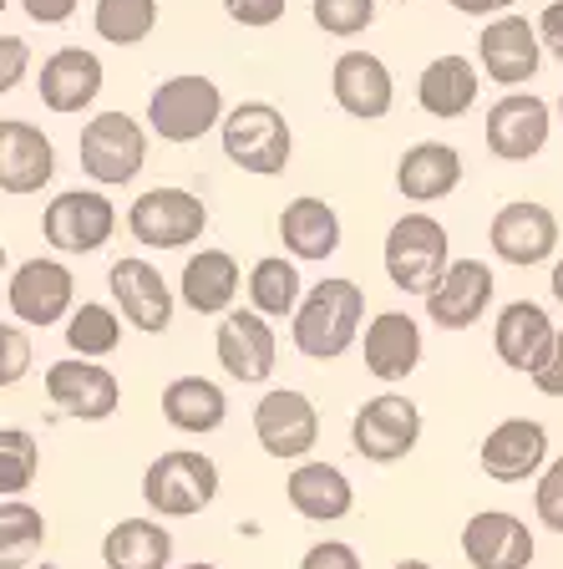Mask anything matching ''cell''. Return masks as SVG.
Instances as JSON below:
<instances>
[{"label": "cell", "instance_id": "6da1fadb", "mask_svg": "<svg viewBox=\"0 0 563 569\" xmlns=\"http://www.w3.org/2000/svg\"><path fill=\"white\" fill-rule=\"evenodd\" d=\"M365 326V290L345 274H325L320 284H310L300 306L290 316V341L310 361H341Z\"/></svg>", "mask_w": 563, "mask_h": 569}, {"label": "cell", "instance_id": "7a4b0ae2", "mask_svg": "<svg viewBox=\"0 0 563 569\" xmlns=\"http://www.w3.org/2000/svg\"><path fill=\"white\" fill-rule=\"evenodd\" d=\"M219 138H223V158L239 168V173H254V178H274L290 168L294 153V128L274 102H239L223 112L219 122Z\"/></svg>", "mask_w": 563, "mask_h": 569}, {"label": "cell", "instance_id": "3957f363", "mask_svg": "<svg viewBox=\"0 0 563 569\" xmlns=\"http://www.w3.org/2000/svg\"><path fill=\"white\" fill-rule=\"evenodd\" d=\"M219 498V462L209 452H158L148 468H142V503L158 513V519H193Z\"/></svg>", "mask_w": 563, "mask_h": 569}, {"label": "cell", "instance_id": "277c9868", "mask_svg": "<svg viewBox=\"0 0 563 569\" xmlns=\"http://www.w3.org/2000/svg\"><path fill=\"white\" fill-rule=\"evenodd\" d=\"M452 239H446L442 219H432V213L411 209L401 213L396 224L386 229V249H381V260H386V280L396 284V290H406V296H426L436 280H442V270L452 264Z\"/></svg>", "mask_w": 563, "mask_h": 569}, {"label": "cell", "instance_id": "5b68a950", "mask_svg": "<svg viewBox=\"0 0 563 569\" xmlns=\"http://www.w3.org/2000/svg\"><path fill=\"white\" fill-rule=\"evenodd\" d=\"M77 158L97 189H122L148 163V122L128 118V112H97L77 138Z\"/></svg>", "mask_w": 563, "mask_h": 569}, {"label": "cell", "instance_id": "8992f818", "mask_svg": "<svg viewBox=\"0 0 563 569\" xmlns=\"http://www.w3.org/2000/svg\"><path fill=\"white\" fill-rule=\"evenodd\" d=\"M223 122V92L213 77L203 71H183V77H168L153 87L148 97V128L163 142H199L203 132H213Z\"/></svg>", "mask_w": 563, "mask_h": 569}, {"label": "cell", "instance_id": "52a82bcc", "mask_svg": "<svg viewBox=\"0 0 563 569\" xmlns=\"http://www.w3.org/2000/svg\"><path fill=\"white\" fill-rule=\"evenodd\" d=\"M203 229H209V203L178 183H158V189L138 193L128 209V234L142 249H193Z\"/></svg>", "mask_w": 563, "mask_h": 569}, {"label": "cell", "instance_id": "ba28073f", "mask_svg": "<svg viewBox=\"0 0 563 569\" xmlns=\"http://www.w3.org/2000/svg\"><path fill=\"white\" fill-rule=\"evenodd\" d=\"M6 306H11V316L21 320V326L51 331V326H61V320L71 316V306H77V274H71V264L57 260V254H31V260H21L11 270V280H6Z\"/></svg>", "mask_w": 563, "mask_h": 569}, {"label": "cell", "instance_id": "9c48e42d", "mask_svg": "<svg viewBox=\"0 0 563 569\" xmlns=\"http://www.w3.org/2000/svg\"><path fill=\"white\" fill-rule=\"evenodd\" d=\"M41 234H47V244L57 254H97L118 234V203L102 189H67L47 203Z\"/></svg>", "mask_w": 563, "mask_h": 569}, {"label": "cell", "instance_id": "30bf717a", "mask_svg": "<svg viewBox=\"0 0 563 569\" xmlns=\"http://www.w3.org/2000/svg\"><path fill=\"white\" fill-rule=\"evenodd\" d=\"M47 402L57 407L71 422H107V417L122 407V381L118 371H107L102 361H87V356H61L51 361L47 377Z\"/></svg>", "mask_w": 563, "mask_h": 569}, {"label": "cell", "instance_id": "8fae6325", "mask_svg": "<svg viewBox=\"0 0 563 569\" xmlns=\"http://www.w3.org/2000/svg\"><path fill=\"white\" fill-rule=\"evenodd\" d=\"M351 442L365 462H401L422 442V407L401 397V391H381L371 402L355 407L351 417Z\"/></svg>", "mask_w": 563, "mask_h": 569}, {"label": "cell", "instance_id": "7c38bea8", "mask_svg": "<svg viewBox=\"0 0 563 569\" xmlns=\"http://www.w3.org/2000/svg\"><path fill=\"white\" fill-rule=\"evenodd\" d=\"M107 290H112V306H118V316L128 320L132 331L163 336L168 326H173L178 290L163 280V270L148 264L142 254H122V260L107 270Z\"/></svg>", "mask_w": 563, "mask_h": 569}, {"label": "cell", "instance_id": "4fadbf2b", "mask_svg": "<svg viewBox=\"0 0 563 569\" xmlns=\"http://www.w3.org/2000/svg\"><path fill=\"white\" fill-rule=\"evenodd\" d=\"M254 438L259 448L280 462H300L305 452H315L320 442V412L305 391L294 387H274L259 397L254 407Z\"/></svg>", "mask_w": 563, "mask_h": 569}, {"label": "cell", "instance_id": "5bb4252c", "mask_svg": "<svg viewBox=\"0 0 563 569\" xmlns=\"http://www.w3.org/2000/svg\"><path fill=\"white\" fill-rule=\"evenodd\" d=\"M213 356L219 367L234 381L254 387V381H270L274 361H280V341H274V326L259 310L234 306L219 316V331H213Z\"/></svg>", "mask_w": 563, "mask_h": 569}, {"label": "cell", "instance_id": "9a60e30c", "mask_svg": "<svg viewBox=\"0 0 563 569\" xmlns=\"http://www.w3.org/2000/svg\"><path fill=\"white\" fill-rule=\"evenodd\" d=\"M539 67H543L539 26H529L513 11L487 16V26H482V36H477V71H487V82L523 87L539 77Z\"/></svg>", "mask_w": 563, "mask_h": 569}, {"label": "cell", "instance_id": "2e32d148", "mask_svg": "<svg viewBox=\"0 0 563 569\" xmlns=\"http://www.w3.org/2000/svg\"><path fill=\"white\" fill-rule=\"evenodd\" d=\"M553 107L533 92H507L487 107V153L503 163H529L549 148Z\"/></svg>", "mask_w": 563, "mask_h": 569}, {"label": "cell", "instance_id": "e0dca14e", "mask_svg": "<svg viewBox=\"0 0 563 569\" xmlns=\"http://www.w3.org/2000/svg\"><path fill=\"white\" fill-rule=\"evenodd\" d=\"M487 239H493V254L503 264L533 270V264H549L559 254V219H553V209H543L533 199H513L493 213Z\"/></svg>", "mask_w": 563, "mask_h": 569}, {"label": "cell", "instance_id": "ac0fdd59", "mask_svg": "<svg viewBox=\"0 0 563 569\" xmlns=\"http://www.w3.org/2000/svg\"><path fill=\"white\" fill-rule=\"evenodd\" d=\"M493 270L482 260H452L442 270V280L426 290V320H432L436 331H472L487 306H493Z\"/></svg>", "mask_w": 563, "mask_h": 569}, {"label": "cell", "instance_id": "d6986e66", "mask_svg": "<svg viewBox=\"0 0 563 569\" xmlns=\"http://www.w3.org/2000/svg\"><path fill=\"white\" fill-rule=\"evenodd\" d=\"M102 57L87 47H57L47 61H41V71H36V92H41V107L47 112H57V118H77V112H87V107L102 97Z\"/></svg>", "mask_w": 563, "mask_h": 569}, {"label": "cell", "instance_id": "ffe728a7", "mask_svg": "<svg viewBox=\"0 0 563 569\" xmlns=\"http://www.w3.org/2000/svg\"><path fill=\"white\" fill-rule=\"evenodd\" d=\"M553 458L549 448V427L533 422V417H503V422L482 438V473L493 483H529L543 473V462Z\"/></svg>", "mask_w": 563, "mask_h": 569}, {"label": "cell", "instance_id": "44dd1931", "mask_svg": "<svg viewBox=\"0 0 563 569\" xmlns=\"http://www.w3.org/2000/svg\"><path fill=\"white\" fill-rule=\"evenodd\" d=\"M57 178V142L26 118H0V193L31 199Z\"/></svg>", "mask_w": 563, "mask_h": 569}, {"label": "cell", "instance_id": "7402d4cb", "mask_svg": "<svg viewBox=\"0 0 563 569\" xmlns=\"http://www.w3.org/2000/svg\"><path fill=\"white\" fill-rule=\"evenodd\" d=\"M330 97L345 118L381 122L396 107V82H391V67L375 51H341L330 67Z\"/></svg>", "mask_w": 563, "mask_h": 569}, {"label": "cell", "instance_id": "603a6c76", "mask_svg": "<svg viewBox=\"0 0 563 569\" xmlns=\"http://www.w3.org/2000/svg\"><path fill=\"white\" fill-rule=\"evenodd\" d=\"M539 545L529 523L507 509H482L462 523V559L472 569H529Z\"/></svg>", "mask_w": 563, "mask_h": 569}, {"label": "cell", "instance_id": "cb8c5ba5", "mask_svg": "<svg viewBox=\"0 0 563 569\" xmlns=\"http://www.w3.org/2000/svg\"><path fill=\"white\" fill-rule=\"evenodd\" d=\"M284 498H290V509L310 523H341L351 519L355 509V488L345 478V468L325 458H300L294 462V473L284 478Z\"/></svg>", "mask_w": 563, "mask_h": 569}, {"label": "cell", "instance_id": "d4e9b609", "mask_svg": "<svg viewBox=\"0 0 563 569\" xmlns=\"http://www.w3.org/2000/svg\"><path fill=\"white\" fill-rule=\"evenodd\" d=\"M361 351H365V371L375 381H406L411 371L422 367V326L406 310H381L365 320L361 331Z\"/></svg>", "mask_w": 563, "mask_h": 569}, {"label": "cell", "instance_id": "484cf974", "mask_svg": "<svg viewBox=\"0 0 563 569\" xmlns=\"http://www.w3.org/2000/svg\"><path fill=\"white\" fill-rule=\"evenodd\" d=\"M244 290V270L229 249H193L178 274V300L193 316H223L234 310V296Z\"/></svg>", "mask_w": 563, "mask_h": 569}, {"label": "cell", "instance_id": "4316f807", "mask_svg": "<svg viewBox=\"0 0 563 569\" xmlns=\"http://www.w3.org/2000/svg\"><path fill=\"white\" fill-rule=\"evenodd\" d=\"M477 97H482V71H477V61L458 57V51L426 61L422 77H416V102H422V112L436 122L468 118L472 107H477Z\"/></svg>", "mask_w": 563, "mask_h": 569}, {"label": "cell", "instance_id": "83f0119b", "mask_svg": "<svg viewBox=\"0 0 563 569\" xmlns=\"http://www.w3.org/2000/svg\"><path fill=\"white\" fill-rule=\"evenodd\" d=\"M553 316L539 306V300H507L493 320V351L507 371H523L529 377L543 361V351L553 346Z\"/></svg>", "mask_w": 563, "mask_h": 569}, {"label": "cell", "instance_id": "f1b7e54d", "mask_svg": "<svg viewBox=\"0 0 563 569\" xmlns=\"http://www.w3.org/2000/svg\"><path fill=\"white\" fill-rule=\"evenodd\" d=\"M280 244L290 260H330L341 249V213L315 193H300L280 209Z\"/></svg>", "mask_w": 563, "mask_h": 569}, {"label": "cell", "instance_id": "f546056e", "mask_svg": "<svg viewBox=\"0 0 563 569\" xmlns=\"http://www.w3.org/2000/svg\"><path fill=\"white\" fill-rule=\"evenodd\" d=\"M462 183V153L452 142H411L396 158V189L411 203H436Z\"/></svg>", "mask_w": 563, "mask_h": 569}, {"label": "cell", "instance_id": "4dcf8cb0", "mask_svg": "<svg viewBox=\"0 0 563 569\" xmlns=\"http://www.w3.org/2000/svg\"><path fill=\"white\" fill-rule=\"evenodd\" d=\"M102 565L107 569H168L173 565V533L158 513L118 519L102 533Z\"/></svg>", "mask_w": 563, "mask_h": 569}, {"label": "cell", "instance_id": "1f68e13d", "mask_svg": "<svg viewBox=\"0 0 563 569\" xmlns=\"http://www.w3.org/2000/svg\"><path fill=\"white\" fill-rule=\"evenodd\" d=\"M223 417H229V397H223L219 381H209V377H173L163 387V422L173 427V432L203 438V432H219Z\"/></svg>", "mask_w": 563, "mask_h": 569}, {"label": "cell", "instance_id": "d6a6232c", "mask_svg": "<svg viewBox=\"0 0 563 569\" xmlns=\"http://www.w3.org/2000/svg\"><path fill=\"white\" fill-rule=\"evenodd\" d=\"M300 296H305V280H300V264H294L290 254H264V260L249 264L244 300H249V310H259L264 320H290Z\"/></svg>", "mask_w": 563, "mask_h": 569}, {"label": "cell", "instance_id": "836d02e7", "mask_svg": "<svg viewBox=\"0 0 563 569\" xmlns=\"http://www.w3.org/2000/svg\"><path fill=\"white\" fill-rule=\"evenodd\" d=\"M47 549V513L26 498H0V569H26Z\"/></svg>", "mask_w": 563, "mask_h": 569}, {"label": "cell", "instance_id": "e575fe53", "mask_svg": "<svg viewBox=\"0 0 563 569\" xmlns=\"http://www.w3.org/2000/svg\"><path fill=\"white\" fill-rule=\"evenodd\" d=\"M61 326H67L61 336H67L71 356H87V361H107L122 346V316H118V306H102V300L71 306V316Z\"/></svg>", "mask_w": 563, "mask_h": 569}, {"label": "cell", "instance_id": "d590c367", "mask_svg": "<svg viewBox=\"0 0 563 569\" xmlns=\"http://www.w3.org/2000/svg\"><path fill=\"white\" fill-rule=\"evenodd\" d=\"M92 31L107 47H142L158 31V0H97Z\"/></svg>", "mask_w": 563, "mask_h": 569}, {"label": "cell", "instance_id": "8d00e7d4", "mask_svg": "<svg viewBox=\"0 0 563 569\" xmlns=\"http://www.w3.org/2000/svg\"><path fill=\"white\" fill-rule=\"evenodd\" d=\"M41 478V442L26 427H0V498H21Z\"/></svg>", "mask_w": 563, "mask_h": 569}, {"label": "cell", "instance_id": "74e56055", "mask_svg": "<svg viewBox=\"0 0 563 569\" xmlns=\"http://www.w3.org/2000/svg\"><path fill=\"white\" fill-rule=\"evenodd\" d=\"M310 16H315V26L325 36L351 41V36L375 26V0H310Z\"/></svg>", "mask_w": 563, "mask_h": 569}, {"label": "cell", "instance_id": "f35d334b", "mask_svg": "<svg viewBox=\"0 0 563 569\" xmlns=\"http://www.w3.org/2000/svg\"><path fill=\"white\" fill-rule=\"evenodd\" d=\"M31 336L21 331V320H0V391L21 387L31 377Z\"/></svg>", "mask_w": 563, "mask_h": 569}, {"label": "cell", "instance_id": "ab89813d", "mask_svg": "<svg viewBox=\"0 0 563 569\" xmlns=\"http://www.w3.org/2000/svg\"><path fill=\"white\" fill-rule=\"evenodd\" d=\"M533 513L549 533H563V452L543 462V473L533 478Z\"/></svg>", "mask_w": 563, "mask_h": 569}, {"label": "cell", "instance_id": "60d3db41", "mask_svg": "<svg viewBox=\"0 0 563 569\" xmlns=\"http://www.w3.org/2000/svg\"><path fill=\"white\" fill-rule=\"evenodd\" d=\"M26 71H31V47H26V36L0 31V97L16 92V87L26 82Z\"/></svg>", "mask_w": 563, "mask_h": 569}, {"label": "cell", "instance_id": "b9f144b4", "mask_svg": "<svg viewBox=\"0 0 563 569\" xmlns=\"http://www.w3.org/2000/svg\"><path fill=\"white\" fill-rule=\"evenodd\" d=\"M223 11H229L234 26H244V31H270L284 16V0H223Z\"/></svg>", "mask_w": 563, "mask_h": 569}, {"label": "cell", "instance_id": "7bdbcfd3", "mask_svg": "<svg viewBox=\"0 0 563 569\" xmlns=\"http://www.w3.org/2000/svg\"><path fill=\"white\" fill-rule=\"evenodd\" d=\"M300 569H365V565H361V555H355L345 539H320V545L305 549Z\"/></svg>", "mask_w": 563, "mask_h": 569}, {"label": "cell", "instance_id": "ee69618b", "mask_svg": "<svg viewBox=\"0 0 563 569\" xmlns=\"http://www.w3.org/2000/svg\"><path fill=\"white\" fill-rule=\"evenodd\" d=\"M529 381L543 397H563V331H553V346L543 351V361L529 371Z\"/></svg>", "mask_w": 563, "mask_h": 569}, {"label": "cell", "instance_id": "f6af8a7d", "mask_svg": "<svg viewBox=\"0 0 563 569\" xmlns=\"http://www.w3.org/2000/svg\"><path fill=\"white\" fill-rule=\"evenodd\" d=\"M77 6H82V0H21V11L31 16L36 26H61V21H71V16H77Z\"/></svg>", "mask_w": 563, "mask_h": 569}, {"label": "cell", "instance_id": "bcb514c9", "mask_svg": "<svg viewBox=\"0 0 563 569\" xmlns=\"http://www.w3.org/2000/svg\"><path fill=\"white\" fill-rule=\"evenodd\" d=\"M539 41H543V51H553V57L563 61V0H549V6H543Z\"/></svg>", "mask_w": 563, "mask_h": 569}, {"label": "cell", "instance_id": "7dc6e473", "mask_svg": "<svg viewBox=\"0 0 563 569\" xmlns=\"http://www.w3.org/2000/svg\"><path fill=\"white\" fill-rule=\"evenodd\" d=\"M446 6L462 16H482V21H487V16H503L507 6H517V0H446Z\"/></svg>", "mask_w": 563, "mask_h": 569}, {"label": "cell", "instance_id": "c3c4849f", "mask_svg": "<svg viewBox=\"0 0 563 569\" xmlns=\"http://www.w3.org/2000/svg\"><path fill=\"white\" fill-rule=\"evenodd\" d=\"M549 290H553V300H559V306H563V254H559V260H553V274H549Z\"/></svg>", "mask_w": 563, "mask_h": 569}, {"label": "cell", "instance_id": "681fc988", "mask_svg": "<svg viewBox=\"0 0 563 569\" xmlns=\"http://www.w3.org/2000/svg\"><path fill=\"white\" fill-rule=\"evenodd\" d=\"M391 569H432V565H426V559H396Z\"/></svg>", "mask_w": 563, "mask_h": 569}, {"label": "cell", "instance_id": "f907efd6", "mask_svg": "<svg viewBox=\"0 0 563 569\" xmlns=\"http://www.w3.org/2000/svg\"><path fill=\"white\" fill-rule=\"evenodd\" d=\"M11 270V254H6V239H0V274Z\"/></svg>", "mask_w": 563, "mask_h": 569}, {"label": "cell", "instance_id": "816d5d0a", "mask_svg": "<svg viewBox=\"0 0 563 569\" xmlns=\"http://www.w3.org/2000/svg\"><path fill=\"white\" fill-rule=\"evenodd\" d=\"M183 569H219V565H209V559H193V565H183Z\"/></svg>", "mask_w": 563, "mask_h": 569}, {"label": "cell", "instance_id": "f5cc1de1", "mask_svg": "<svg viewBox=\"0 0 563 569\" xmlns=\"http://www.w3.org/2000/svg\"><path fill=\"white\" fill-rule=\"evenodd\" d=\"M6 11H11V0H0V16H6Z\"/></svg>", "mask_w": 563, "mask_h": 569}, {"label": "cell", "instance_id": "db71d44e", "mask_svg": "<svg viewBox=\"0 0 563 569\" xmlns=\"http://www.w3.org/2000/svg\"><path fill=\"white\" fill-rule=\"evenodd\" d=\"M559 128H563V97H559Z\"/></svg>", "mask_w": 563, "mask_h": 569}, {"label": "cell", "instance_id": "11a10c76", "mask_svg": "<svg viewBox=\"0 0 563 569\" xmlns=\"http://www.w3.org/2000/svg\"><path fill=\"white\" fill-rule=\"evenodd\" d=\"M396 6H416V0H396Z\"/></svg>", "mask_w": 563, "mask_h": 569}]
</instances>
